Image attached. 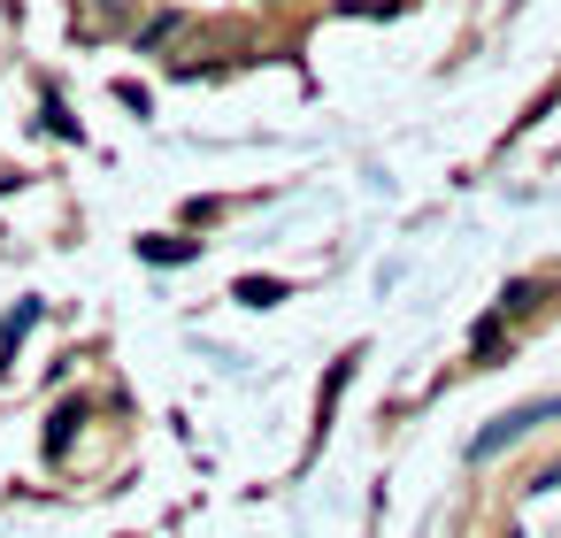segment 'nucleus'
I'll list each match as a JSON object with an SVG mask.
<instances>
[{
	"label": "nucleus",
	"instance_id": "obj_4",
	"mask_svg": "<svg viewBox=\"0 0 561 538\" xmlns=\"http://www.w3.org/2000/svg\"><path fill=\"white\" fill-rule=\"evenodd\" d=\"M239 300L247 308H277L285 300V277H239Z\"/></svg>",
	"mask_w": 561,
	"mask_h": 538
},
{
	"label": "nucleus",
	"instance_id": "obj_5",
	"mask_svg": "<svg viewBox=\"0 0 561 538\" xmlns=\"http://www.w3.org/2000/svg\"><path fill=\"white\" fill-rule=\"evenodd\" d=\"M70 423H85V408H62V415H55V431H47V454H62V446H70Z\"/></svg>",
	"mask_w": 561,
	"mask_h": 538
},
{
	"label": "nucleus",
	"instance_id": "obj_3",
	"mask_svg": "<svg viewBox=\"0 0 561 538\" xmlns=\"http://www.w3.org/2000/svg\"><path fill=\"white\" fill-rule=\"evenodd\" d=\"M32 323H39V300H24V308H16L9 323H0V377H9V362H16V339H24Z\"/></svg>",
	"mask_w": 561,
	"mask_h": 538
},
{
	"label": "nucleus",
	"instance_id": "obj_1",
	"mask_svg": "<svg viewBox=\"0 0 561 538\" xmlns=\"http://www.w3.org/2000/svg\"><path fill=\"white\" fill-rule=\"evenodd\" d=\"M546 415H561V400H530V408H515V415H500L492 431H477V446H469V454H477V461H492V454H500L507 438H523V431H538Z\"/></svg>",
	"mask_w": 561,
	"mask_h": 538
},
{
	"label": "nucleus",
	"instance_id": "obj_2",
	"mask_svg": "<svg viewBox=\"0 0 561 538\" xmlns=\"http://www.w3.org/2000/svg\"><path fill=\"white\" fill-rule=\"evenodd\" d=\"M139 254H147V262H162V270H178V262H193L201 247H193V239H170V231H154V239H139Z\"/></svg>",
	"mask_w": 561,
	"mask_h": 538
}]
</instances>
